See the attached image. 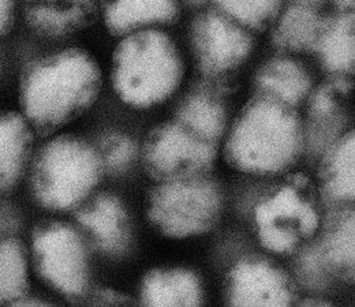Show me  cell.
<instances>
[{
  "label": "cell",
  "mask_w": 355,
  "mask_h": 307,
  "mask_svg": "<svg viewBox=\"0 0 355 307\" xmlns=\"http://www.w3.org/2000/svg\"><path fill=\"white\" fill-rule=\"evenodd\" d=\"M298 306L305 307H329L332 306V304L327 299H321V298H306V299H302V301H297Z\"/></svg>",
  "instance_id": "cell-30"
},
{
  "label": "cell",
  "mask_w": 355,
  "mask_h": 307,
  "mask_svg": "<svg viewBox=\"0 0 355 307\" xmlns=\"http://www.w3.org/2000/svg\"><path fill=\"white\" fill-rule=\"evenodd\" d=\"M107 29L114 36H126L145 26L175 22L177 0H100Z\"/></svg>",
  "instance_id": "cell-19"
},
{
  "label": "cell",
  "mask_w": 355,
  "mask_h": 307,
  "mask_svg": "<svg viewBox=\"0 0 355 307\" xmlns=\"http://www.w3.org/2000/svg\"><path fill=\"white\" fill-rule=\"evenodd\" d=\"M223 12L253 30H266L279 17L282 0H215Z\"/></svg>",
  "instance_id": "cell-24"
},
{
  "label": "cell",
  "mask_w": 355,
  "mask_h": 307,
  "mask_svg": "<svg viewBox=\"0 0 355 307\" xmlns=\"http://www.w3.org/2000/svg\"><path fill=\"white\" fill-rule=\"evenodd\" d=\"M224 191L212 174L189 180L155 183L145 198L148 222L163 236L186 239L201 236L219 224Z\"/></svg>",
  "instance_id": "cell-5"
},
{
  "label": "cell",
  "mask_w": 355,
  "mask_h": 307,
  "mask_svg": "<svg viewBox=\"0 0 355 307\" xmlns=\"http://www.w3.org/2000/svg\"><path fill=\"white\" fill-rule=\"evenodd\" d=\"M7 220H8V218H7V216L4 215V212L0 209V235H1V232L4 231V228H7V225H6ZM0 238H4V236H0Z\"/></svg>",
  "instance_id": "cell-32"
},
{
  "label": "cell",
  "mask_w": 355,
  "mask_h": 307,
  "mask_svg": "<svg viewBox=\"0 0 355 307\" xmlns=\"http://www.w3.org/2000/svg\"><path fill=\"white\" fill-rule=\"evenodd\" d=\"M97 10V0H28L25 19L42 36L64 37L89 28Z\"/></svg>",
  "instance_id": "cell-16"
},
{
  "label": "cell",
  "mask_w": 355,
  "mask_h": 307,
  "mask_svg": "<svg viewBox=\"0 0 355 307\" xmlns=\"http://www.w3.org/2000/svg\"><path fill=\"white\" fill-rule=\"evenodd\" d=\"M353 91V77H329L308 96V122L304 123L305 152L321 153L347 132V100Z\"/></svg>",
  "instance_id": "cell-11"
},
{
  "label": "cell",
  "mask_w": 355,
  "mask_h": 307,
  "mask_svg": "<svg viewBox=\"0 0 355 307\" xmlns=\"http://www.w3.org/2000/svg\"><path fill=\"white\" fill-rule=\"evenodd\" d=\"M184 63L173 39L162 30L126 35L112 55L111 84L118 98L134 109H150L177 91Z\"/></svg>",
  "instance_id": "cell-3"
},
{
  "label": "cell",
  "mask_w": 355,
  "mask_h": 307,
  "mask_svg": "<svg viewBox=\"0 0 355 307\" xmlns=\"http://www.w3.org/2000/svg\"><path fill=\"white\" fill-rule=\"evenodd\" d=\"M220 143L191 132L175 119L146 134L141 148L144 171L155 183L189 180L211 175Z\"/></svg>",
  "instance_id": "cell-8"
},
{
  "label": "cell",
  "mask_w": 355,
  "mask_h": 307,
  "mask_svg": "<svg viewBox=\"0 0 355 307\" xmlns=\"http://www.w3.org/2000/svg\"><path fill=\"white\" fill-rule=\"evenodd\" d=\"M78 225L88 234L94 247L107 257L128 254L134 240L133 221L123 201L111 193H100L76 211Z\"/></svg>",
  "instance_id": "cell-12"
},
{
  "label": "cell",
  "mask_w": 355,
  "mask_h": 307,
  "mask_svg": "<svg viewBox=\"0 0 355 307\" xmlns=\"http://www.w3.org/2000/svg\"><path fill=\"white\" fill-rule=\"evenodd\" d=\"M90 304L93 306H132L133 299L112 288H100L93 292Z\"/></svg>",
  "instance_id": "cell-27"
},
{
  "label": "cell",
  "mask_w": 355,
  "mask_h": 307,
  "mask_svg": "<svg viewBox=\"0 0 355 307\" xmlns=\"http://www.w3.org/2000/svg\"><path fill=\"white\" fill-rule=\"evenodd\" d=\"M318 193L329 209L350 207L355 200V132H346L318 157Z\"/></svg>",
  "instance_id": "cell-14"
},
{
  "label": "cell",
  "mask_w": 355,
  "mask_h": 307,
  "mask_svg": "<svg viewBox=\"0 0 355 307\" xmlns=\"http://www.w3.org/2000/svg\"><path fill=\"white\" fill-rule=\"evenodd\" d=\"M205 292L200 274L183 266L149 269L141 279L138 302L145 307H200Z\"/></svg>",
  "instance_id": "cell-13"
},
{
  "label": "cell",
  "mask_w": 355,
  "mask_h": 307,
  "mask_svg": "<svg viewBox=\"0 0 355 307\" xmlns=\"http://www.w3.org/2000/svg\"><path fill=\"white\" fill-rule=\"evenodd\" d=\"M191 43L202 76L220 85L224 77L250 56L254 40L245 26L228 15L208 12L193 24Z\"/></svg>",
  "instance_id": "cell-9"
},
{
  "label": "cell",
  "mask_w": 355,
  "mask_h": 307,
  "mask_svg": "<svg viewBox=\"0 0 355 307\" xmlns=\"http://www.w3.org/2000/svg\"><path fill=\"white\" fill-rule=\"evenodd\" d=\"M96 146L87 139L62 134L40 148L31 166V190L48 212L77 211L94 193L104 176Z\"/></svg>",
  "instance_id": "cell-4"
},
{
  "label": "cell",
  "mask_w": 355,
  "mask_h": 307,
  "mask_svg": "<svg viewBox=\"0 0 355 307\" xmlns=\"http://www.w3.org/2000/svg\"><path fill=\"white\" fill-rule=\"evenodd\" d=\"M35 132L19 111L0 112V194L14 190L25 175Z\"/></svg>",
  "instance_id": "cell-17"
},
{
  "label": "cell",
  "mask_w": 355,
  "mask_h": 307,
  "mask_svg": "<svg viewBox=\"0 0 355 307\" xmlns=\"http://www.w3.org/2000/svg\"><path fill=\"white\" fill-rule=\"evenodd\" d=\"M324 19L317 11L309 7L297 4L286 10L279 19L273 35V43L286 51L302 52L315 48Z\"/></svg>",
  "instance_id": "cell-22"
},
{
  "label": "cell",
  "mask_w": 355,
  "mask_h": 307,
  "mask_svg": "<svg viewBox=\"0 0 355 307\" xmlns=\"http://www.w3.org/2000/svg\"><path fill=\"white\" fill-rule=\"evenodd\" d=\"M101 70L87 51L63 49L31 62L18 90L19 112L35 135L48 138L80 119L97 101Z\"/></svg>",
  "instance_id": "cell-1"
},
{
  "label": "cell",
  "mask_w": 355,
  "mask_h": 307,
  "mask_svg": "<svg viewBox=\"0 0 355 307\" xmlns=\"http://www.w3.org/2000/svg\"><path fill=\"white\" fill-rule=\"evenodd\" d=\"M298 253L297 269L301 283L309 290H324L329 283L332 272L318 247V243H306Z\"/></svg>",
  "instance_id": "cell-26"
},
{
  "label": "cell",
  "mask_w": 355,
  "mask_h": 307,
  "mask_svg": "<svg viewBox=\"0 0 355 307\" xmlns=\"http://www.w3.org/2000/svg\"><path fill=\"white\" fill-rule=\"evenodd\" d=\"M339 12H354V0H335Z\"/></svg>",
  "instance_id": "cell-31"
},
{
  "label": "cell",
  "mask_w": 355,
  "mask_h": 307,
  "mask_svg": "<svg viewBox=\"0 0 355 307\" xmlns=\"http://www.w3.org/2000/svg\"><path fill=\"white\" fill-rule=\"evenodd\" d=\"M31 258L37 276L69 302H81L90 294L92 266L84 235L71 224L40 222L31 243Z\"/></svg>",
  "instance_id": "cell-7"
},
{
  "label": "cell",
  "mask_w": 355,
  "mask_h": 307,
  "mask_svg": "<svg viewBox=\"0 0 355 307\" xmlns=\"http://www.w3.org/2000/svg\"><path fill=\"white\" fill-rule=\"evenodd\" d=\"M225 91L212 82L190 89L178 103L174 119L202 138L220 143L230 111Z\"/></svg>",
  "instance_id": "cell-15"
},
{
  "label": "cell",
  "mask_w": 355,
  "mask_h": 307,
  "mask_svg": "<svg viewBox=\"0 0 355 307\" xmlns=\"http://www.w3.org/2000/svg\"><path fill=\"white\" fill-rule=\"evenodd\" d=\"M15 0H0V36L6 35L14 22Z\"/></svg>",
  "instance_id": "cell-28"
},
{
  "label": "cell",
  "mask_w": 355,
  "mask_h": 307,
  "mask_svg": "<svg viewBox=\"0 0 355 307\" xmlns=\"http://www.w3.org/2000/svg\"><path fill=\"white\" fill-rule=\"evenodd\" d=\"M224 298L230 307H288L297 304L298 288L279 263L246 257L227 272Z\"/></svg>",
  "instance_id": "cell-10"
},
{
  "label": "cell",
  "mask_w": 355,
  "mask_h": 307,
  "mask_svg": "<svg viewBox=\"0 0 355 307\" xmlns=\"http://www.w3.org/2000/svg\"><path fill=\"white\" fill-rule=\"evenodd\" d=\"M254 93L273 96L298 108L313 89V80L306 67L290 58H276L256 73Z\"/></svg>",
  "instance_id": "cell-21"
},
{
  "label": "cell",
  "mask_w": 355,
  "mask_h": 307,
  "mask_svg": "<svg viewBox=\"0 0 355 307\" xmlns=\"http://www.w3.org/2000/svg\"><path fill=\"white\" fill-rule=\"evenodd\" d=\"M104 171L118 175L128 173L135 163L138 148L133 138L125 132L105 134L97 148Z\"/></svg>",
  "instance_id": "cell-25"
},
{
  "label": "cell",
  "mask_w": 355,
  "mask_h": 307,
  "mask_svg": "<svg viewBox=\"0 0 355 307\" xmlns=\"http://www.w3.org/2000/svg\"><path fill=\"white\" fill-rule=\"evenodd\" d=\"M29 254L21 240L0 238V305L12 306L29 294Z\"/></svg>",
  "instance_id": "cell-23"
},
{
  "label": "cell",
  "mask_w": 355,
  "mask_h": 307,
  "mask_svg": "<svg viewBox=\"0 0 355 307\" xmlns=\"http://www.w3.org/2000/svg\"><path fill=\"white\" fill-rule=\"evenodd\" d=\"M321 216L311 180L291 174L254 209V228L261 246L276 256H293L320 229Z\"/></svg>",
  "instance_id": "cell-6"
},
{
  "label": "cell",
  "mask_w": 355,
  "mask_h": 307,
  "mask_svg": "<svg viewBox=\"0 0 355 307\" xmlns=\"http://www.w3.org/2000/svg\"><path fill=\"white\" fill-rule=\"evenodd\" d=\"M354 12H339L324 19L314 51L329 77L354 76Z\"/></svg>",
  "instance_id": "cell-20"
},
{
  "label": "cell",
  "mask_w": 355,
  "mask_h": 307,
  "mask_svg": "<svg viewBox=\"0 0 355 307\" xmlns=\"http://www.w3.org/2000/svg\"><path fill=\"white\" fill-rule=\"evenodd\" d=\"M223 139L224 163L248 175L288 173L305 152L298 108L264 93H254L243 104Z\"/></svg>",
  "instance_id": "cell-2"
},
{
  "label": "cell",
  "mask_w": 355,
  "mask_h": 307,
  "mask_svg": "<svg viewBox=\"0 0 355 307\" xmlns=\"http://www.w3.org/2000/svg\"><path fill=\"white\" fill-rule=\"evenodd\" d=\"M297 1H298V4H302V6H309V7H313V6L318 4V3H321L322 0H297Z\"/></svg>",
  "instance_id": "cell-33"
},
{
  "label": "cell",
  "mask_w": 355,
  "mask_h": 307,
  "mask_svg": "<svg viewBox=\"0 0 355 307\" xmlns=\"http://www.w3.org/2000/svg\"><path fill=\"white\" fill-rule=\"evenodd\" d=\"M12 306L15 307H39V306H51L49 302L46 301H42V299H37V298H31L29 295H26L25 298L19 299L18 302H15Z\"/></svg>",
  "instance_id": "cell-29"
},
{
  "label": "cell",
  "mask_w": 355,
  "mask_h": 307,
  "mask_svg": "<svg viewBox=\"0 0 355 307\" xmlns=\"http://www.w3.org/2000/svg\"><path fill=\"white\" fill-rule=\"evenodd\" d=\"M187 3H190V4H202L204 1H207V0H186Z\"/></svg>",
  "instance_id": "cell-34"
},
{
  "label": "cell",
  "mask_w": 355,
  "mask_h": 307,
  "mask_svg": "<svg viewBox=\"0 0 355 307\" xmlns=\"http://www.w3.org/2000/svg\"><path fill=\"white\" fill-rule=\"evenodd\" d=\"M318 247L332 276L354 281L355 213L353 205L334 208L322 222Z\"/></svg>",
  "instance_id": "cell-18"
}]
</instances>
